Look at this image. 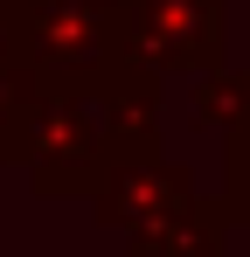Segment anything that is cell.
I'll return each instance as SVG.
<instances>
[{"instance_id":"obj_2","label":"cell","mask_w":250,"mask_h":257,"mask_svg":"<svg viewBox=\"0 0 250 257\" xmlns=\"http://www.w3.org/2000/svg\"><path fill=\"white\" fill-rule=\"evenodd\" d=\"M21 167H28V188L49 202L90 195V181L104 174V132H97V97L83 77H42L28 132H21Z\"/></svg>"},{"instance_id":"obj_6","label":"cell","mask_w":250,"mask_h":257,"mask_svg":"<svg viewBox=\"0 0 250 257\" xmlns=\"http://www.w3.org/2000/svg\"><path fill=\"white\" fill-rule=\"evenodd\" d=\"M35 90H42V70L7 49L0 56V167L21 160V132H28V111H35Z\"/></svg>"},{"instance_id":"obj_7","label":"cell","mask_w":250,"mask_h":257,"mask_svg":"<svg viewBox=\"0 0 250 257\" xmlns=\"http://www.w3.org/2000/svg\"><path fill=\"white\" fill-rule=\"evenodd\" d=\"M243 111H250V70H229V63L202 70V84H195V125L202 132H229Z\"/></svg>"},{"instance_id":"obj_5","label":"cell","mask_w":250,"mask_h":257,"mask_svg":"<svg viewBox=\"0 0 250 257\" xmlns=\"http://www.w3.org/2000/svg\"><path fill=\"white\" fill-rule=\"evenodd\" d=\"M97 97V132H104V167L111 160H139L160 153V104H167V77L146 70L139 56H111L104 70L83 77Z\"/></svg>"},{"instance_id":"obj_3","label":"cell","mask_w":250,"mask_h":257,"mask_svg":"<svg viewBox=\"0 0 250 257\" xmlns=\"http://www.w3.org/2000/svg\"><path fill=\"white\" fill-rule=\"evenodd\" d=\"M125 56L160 77H202L229 63V0H111Z\"/></svg>"},{"instance_id":"obj_8","label":"cell","mask_w":250,"mask_h":257,"mask_svg":"<svg viewBox=\"0 0 250 257\" xmlns=\"http://www.w3.org/2000/svg\"><path fill=\"white\" fill-rule=\"evenodd\" d=\"M222 146H229V160H222V188H229V181H250V111L222 132Z\"/></svg>"},{"instance_id":"obj_1","label":"cell","mask_w":250,"mask_h":257,"mask_svg":"<svg viewBox=\"0 0 250 257\" xmlns=\"http://www.w3.org/2000/svg\"><path fill=\"white\" fill-rule=\"evenodd\" d=\"M97 209V229L125 236V257H222L236 222L222 195H202L188 160H111L83 195Z\"/></svg>"},{"instance_id":"obj_4","label":"cell","mask_w":250,"mask_h":257,"mask_svg":"<svg viewBox=\"0 0 250 257\" xmlns=\"http://www.w3.org/2000/svg\"><path fill=\"white\" fill-rule=\"evenodd\" d=\"M14 56L35 63L42 77H90L111 56H125L111 0H7Z\"/></svg>"},{"instance_id":"obj_9","label":"cell","mask_w":250,"mask_h":257,"mask_svg":"<svg viewBox=\"0 0 250 257\" xmlns=\"http://www.w3.org/2000/svg\"><path fill=\"white\" fill-rule=\"evenodd\" d=\"M14 49V35H7V0H0V56Z\"/></svg>"}]
</instances>
